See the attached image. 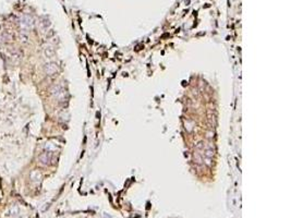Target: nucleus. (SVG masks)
Returning <instances> with one entry per match:
<instances>
[{"mask_svg":"<svg viewBox=\"0 0 291 218\" xmlns=\"http://www.w3.org/2000/svg\"><path fill=\"white\" fill-rule=\"evenodd\" d=\"M20 37H21V40H22L23 43L27 42V39H28V36H27L26 33H24V32H22V33L20 34Z\"/></svg>","mask_w":291,"mask_h":218,"instance_id":"obj_6","label":"nucleus"},{"mask_svg":"<svg viewBox=\"0 0 291 218\" xmlns=\"http://www.w3.org/2000/svg\"><path fill=\"white\" fill-rule=\"evenodd\" d=\"M44 69H45V72H46L48 75H54V74H56L58 72V66L55 62H48V63H46L45 64V67H44Z\"/></svg>","mask_w":291,"mask_h":218,"instance_id":"obj_3","label":"nucleus"},{"mask_svg":"<svg viewBox=\"0 0 291 218\" xmlns=\"http://www.w3.org/2000/svg\"><path fill=\"white\" fill-rule=\"evenodd\" d=\"M34 24H35V20L31 15H24L20 20V26L23 31H28L33 28Z\"/></svg>","mask_w":291,"mask_h":218,"instance_id":"obj_1","label":"nucleus"},{"mask_svg":"<svg viewBox=\"0 0 291 218\" xmlns=\"http://www.w3.org/2000/svg\"><path fill=\"white\" fill-rule=\"evenodd\" d=\"M45 54H46V56L48 58H50V57H53L54 56V50H53V48H46L45 49Z\"/></svg>","mask_w":291,"mask_h":218,"instance_id":"obj_5","label":"nucleus"},{"mask_svg":"<svg viewBox=\"0 0 291 218\" xmlns=\"http://www.w3.org/2000/svg\"><path fill=\"white\" fill-rule=\"evenodd\" d=\"M49 25H50L49 20H47V19H40V21H39L40 28H43V30L45 31V30H47V27L49 26Z\"/></svg>","mask_w":291,"mask_h":218,"instance_id":"obj_4","label":"nucleus"},{"mask_svg":"<svg viewBox=\"0 0 291 218\" xmlns=\"http://www.w3.org/2000/svg\"><path fill=\"white\" fill-rule=\"evenodd\" d=\"M38 160L42 165L44 166H48V165L51 164L53 161V153L51 152H44L39 155L38 157Z\"/></svg>","mask_w":291,"mask_h":218,"instance_id":"obj_2","label":"nucleus"}]
</instances>
